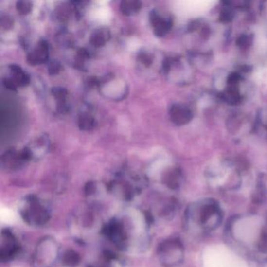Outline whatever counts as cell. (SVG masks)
<instances>
[{
  "instance_id": "19",
  "label": "cell",
  "mask_w": 267,
  "mask_h": 267,
  "mask_svg": "<svg viewBox=\"0 0 267 267\" xmlns=\"http://www.w3.org/2000/svg\"><path fill=\"white\" fill-rule=\"evenodd\" d=\"M89 57L88 51L86 49L81 48L77 51L76 60H75V67L77 69H83L85 61L88 60Z\"/></svg>"
},
{
  "instance_id": "20",
  "label": "cell",
  "mask_w": 267,
  "mask_h": 267,
  "mask_svg": "<svg viewBox=\"0 0 267 267\" xmlns=\"http://www.w3.org/2000/svg\"><path fill=\"white\" fill-rule=\"evenodd\" d=\"M51 92H52L53 96L58 102L66 101L67 97L69 95V91L64 87H53L51 89Z\"/></svg>"
},
{
  "instance_id": "22",
  "label": "cell",
  "mask_w": 267,
  "mask_h": 267,
  "mask_svg": "<svg viewBox=\"0 0 267 267\" xmlns=\"http://www.w3.org/2000/svg\"><path fill=\"white\" fill-rule=\"evenodd\" d=\"M63 66L57 60H52L49 63L48 72L51 75H56L60 74V71H62Z\"/></svg>"
},
{
  "instance_id": "1",
  "label": "cell",
  "mask_w": 267,
  "mask_h": 267,
  "mask_svg": "<svg viewBox=\"0 0 267 267\" xmlns=\"http://www.w3.org/2000/svg\"><path fill=\"white\" fill-rule=\"evenodd\" d=\"M219 203L212 198L201 199L191 203L183 216L185 229L194 234H205L217 229L223 220Z\"/></svg>"
},
{
  "instance_id": "25",
  "label": "cell",
  "mask_w": 267,
  "mask_h": 267,
  "mask_svg": "<svg viewBox=\"0 0 267 267\" xmlns=\"http://www.w3.org/2000/svg\"><path fill=\"white\" fill-rule=\"evenodd\" d=\"M2 84L6 87V89H8L10 90H16L18 89V86L16 83H14V81L10 78H6L2 80Z\"/></svg>"
},
{
  "instance_id": "16",
  "label": "cell",
  "mask_w": 267,
  "mask_h": 267,
  "mask_svg": "<svg viewBox=\"0 0 267 267\" xmlns=\"http://www.w3.org/2000/svg\"><path fill=\"white\" fill-rule=\"evenodd\" d=\"M88 267H122V265L115 255L106 252L103 257V260L100 263L94 265L89 266Z\"/></svg>"
},
{
  "instance_id": "5",
  "label": "cell",
  "mask_w": 267,
  "mask_h": 267,
  "mask_svg": "<svg viewBox=\"0 0 267 267\" xmlns=\"http://www.w3.org/2000/svg\"><path fill=\"white\" fill-rule=\"evenodd\" d=\"M143 180L139 176H131L129 179L119 177L109 185V190L119 198L131 201L143 188Z\"/></svg>"
},
{
  "instance_id": "17",
  "label": "cell",
  "mask_w": 267,
  "mask_h": 267,
  "mask_svg": "<svg viewBox=\"0 0 267 267\" xmlns=\"http://www.w3.org/2000/svg\"><path fill=\"white\" fill-rule=\"evenodd\" d=\"M162 182L165 186L172 190H176L179 187V180L175 171H167L162 177Z\"/></svg>"
},
{
  "instance_id": "6",
  "label": "cell",
  "mask_w": 267,
  "mask_h": 267,
  "mask_svg": "<svg viewBox=\"0 0 267 267\" xmlns=\"http://www.w3.org/2000/svg\"><path fill=\"white\" fill-rule=\"evenodd\" d=\"M20 251V245L12 231L4 228L0 237V260L2 263L10 262L16 257Z\"/></svg>"
},
{
  "instance_id": "3",
  "label": "cell",
  "mask_w": 267,
  "mask_h": 267,
  "mask_svg": "<svg viewBox=\"0 0 267 267\" xmlns=\"http://www.w3.org/2000/svg\"><path fill=\"white\" fill-rule=\"evenodd\" d=\"M60 256V246L55 238L45 236L38 240L32 258L33 267H52Z\"/></svg>"
},
{
  "instance_id": "4",
  "label": "cell",
  "mask_w": 267,
  "mask_h": 267,
  "mask_svg": "<svg viewBox=\"0 0 267 267\" xmlns=\"http://www.w3.org/2000/svg\"><path fill=\"white\" fill-rule=\"evenodd\" d=\"M157 256L163 267H176L184 259V247L178 237H169L161 241L157 249Z\"/></svg>"
},
{
  "instance_id": "23",
  "label": "cell",
  "mask_w": 267,
  "mask_h": 267,
  "mask_svg": "<svg viewBox=\"0 0 267 267\" xmlns=\"http://www.w3.org/2000/svg\"><path fill=\"white\" fill-rule=\"evenodd\" d=\"M138 60L142 65L147 67L151 65V62H152V56L150 55L149 53H147V51H141L139 53Z\"/></svg>"
},
{
  "instance_id": "21",
  "label": "cell",
  "mask_w": 267,
  "mask_h": 267,
  "mask_svg": "<svg viewBox=\"0 0 267 267\" xmlns=\"http://www.w3.org/2000/svg\"><path fill=\"white\" fill-rule=\"evenodd\" d=\"M71 12V10L70 6L68 5H62V6H59L56 10V17L59 20L64 21L69 18Z\"/></svg>"
},
{
  "instance_id": "24",
  "label": "cell",
  "mask_w": 267,
  "mask_h": 267,
  "mask_svg": "<svg viewBox=\"0 0 267 267\" xmlns=\"http://www.w3.org/2000/svg\"><path fill=\"white\" fill-rule=\"evenodd\" d=\"M14 24V20L9 16L2 17L1 18V26L3 29H10Z\"/></svg>"
},
{
  "instance_id": "15",
  "label": "cell",
  "mask_w": 267,
  "mask_h": 267,
  "mask_svg": "<svg viewBox=\"0 0 267 267\" xmlns=\"http://www.w3.org/2000/svg\"><path fill=\"white\" fill-rule=\"evenodd\" d=\"M78 125L81 130L89 131L96 125V120L92 115L87 113H83L78 117Z\"/></svg>"
},
{
  "instance_id": "14",
  "label": "cell",
  "mask_w": 267,
  "mask_h": 267,
  "mask_svg": "<svg viewBox=\"0 0 267 267\" xmlns=\"http://www.w3.org/2000/svg\"><path fill=\"white\" fill-rule=\"evenodd\" d=\"M63 265L67 267H76L80 263L81 257L79 254L74 250H68L63 254Z\"/></svg>"
},
{
  "instance_id": "18",
  "label": "cell",
  "mask_w": 267,
  "mask_h": 267,
  "mask_svg": "<svg viewBox=\"0 0 267 267\" xmlns=\"http://www.w3.org/2000/svg\"><path fill=\"white\" fill-rule=\"evenodd\" d=\"M16 10L20 15H28L33 10V2L30 1H18L16 3Z\"/></svg>"
},
{
  "instance_id": "13",
  "label": "cell",
  "mask_w": 267,
  "mask_h": 267,
  "mask_svg": "<svg viewBox=\"0 0 267 267\" xmlns=\"http://www.w3.org/2000/svg\"><path fill=\"white\" fill-rule=\"evenodd\" d=\"M142 8V2L137 0H124L120 2V11L125 16H133Z\"/></svg>"
},
{
  "instance_id": "9",
  "label": "cell",
  "mask_w": 267,
  "mask_h": 267,
  "mask_svg": "<svg viewBox=\"0 0 267 267\" xmlns=\"http://www.w3.org/2000/svg\"><path fill=\"white\" fill-rule=\"evenodd\" d=\"M50 46L46 40H40L27 56V61L31 65H38L46 63L49 59Z\"/></svg>"
},
{
  "instance_id": "8",
  "label": "cell",
  "mask_w": 267,
  "mask_h": 267,
  "mask_svg": "<svg viewBox=\"0 0 267 267\" xmlns=\"http://www.w3.org/2000/svg\"><path fill=\"white\" fill-rule=\"evenodd\" d=\"M1 161L3 168L7 170L14 171L20 169L27 160L23 155L22 150L17 151L14 148H10L3 153Z\"/></svg>"
},
{
  "instance_id": "11",
  "label": "cell",
  "mask_w": 267,
  "mask_h": 267,
  "mask_svg": "<svg viewBox=\"0 0 267 267\" xmlns=\"http://www.w3.org/2000/svg\"><path fill=\"white\" fill-rule=\"evenodd\" d=\"M10 74L12 75L11 79L16 83L18 87H27L31 82L30 76L29 74L23 70L20 66L17 65H11L9 66Z\"/></svg>"
},
{
  "instance_id": "2",
  "label": "cell",
  "mask_w": 267,
  "mask_h": 267,
  "mask_svg": "<svg viewBox=\"0 0 267 267\" xmlns=\"http://www.w3.org/2000/svg\"><path fill=\"white\" fill-rule=\"evenodd\" d=\"M18 213L23 221L31 227H43L51 219L50 209L35 195H26L20 200Z\"/></svg>"
},
{
  "instance_id": "7",
  "label": "cell",
  "mask_w": 267,
  "mask_h": 267,
  "mask_svg": "<svg viewBox=\"0 0 267 267\" xmlns=\"http://www.w3.org/2000/svg\"><path fill=\"white\" fill-rule=\"evenodd\" d=\"M99 88L101 89L103 95L113 101H121L124 99L128 89L126 83L114 78L112 75L101 81Z\"/></svg>"
},
{
  "instance_id": "10",
  "label": "cell",
  "mask_w": 267,
  "mask_h": 267,
  "mask_svg": "<svg viewBox=\"0 0 267 267\" xmlns=\"http://www.w3.org/2000/svg\"><path fill=\"white\" fill-rule=\"evenodd\" d=\"M215 4L214 1H204V0H195V1H189L184 3L185 11L190 15L198 16L201 14L207 12L209 9L213 7Z\"/></svg>"
},
{
  "instance_id": "12",
  "label": "cell",
  "mask_w": 267,
  "mask_h": 267,
  "mask_svg": "<svg viewBox=\"0 0 267 267\" xmlns=\"http://www.w3.org/2000/svg\"><path fill=\"white\" fill-rule=\"evenodd\" d=\"M111 32L105 27L97 28L93 31L90 36V43L95 47H102L111 39Z\"/></svg>"
}]
</instances>
